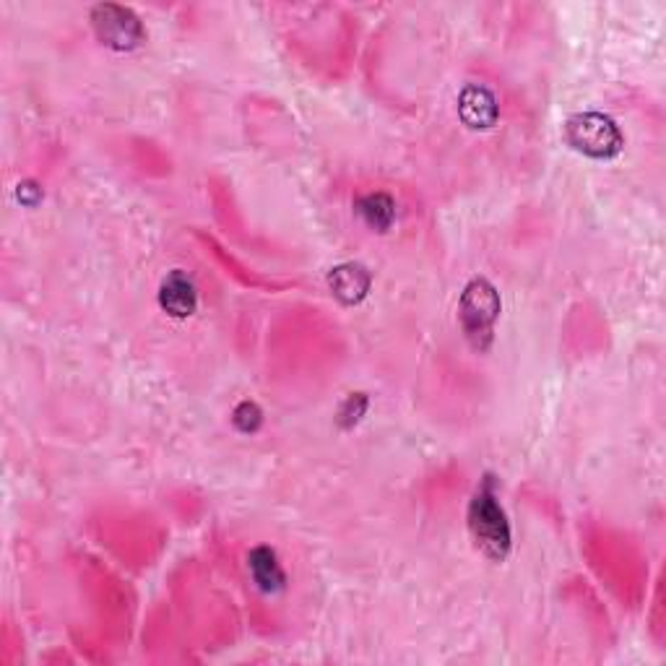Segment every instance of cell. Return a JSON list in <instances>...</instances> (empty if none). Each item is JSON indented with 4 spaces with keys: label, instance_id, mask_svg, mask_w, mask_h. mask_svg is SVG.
I'll return each instance as SVG.
<instances>
[{
    "label": "cell",
    "instance_id": "30bf717a",
    "mask_svg": "<svg viewBox=\"0 0 666 666\" xmlns=\"http://www.w3.org/2000/svg\"><path fill=\"white\" fill-rule=\"evenodd\" d=\"M367 407H370V398H367V394H362V390L349 394L347 398H344L336 423H339L341 430H351V427L362 423V417L367 415Z\"/></svg>",
    "mask_w": 666,
    "mask_h": 666
},
{
    "label": "cell",
    "instance_id": "8fae6325",
    "mask_svg": "<svg viewBox=\"0 0 666 666\" xmlns=\"http://www.w3.org/2000/svg\"><path fill=\"white\" fill-rule=\"evenodd\" d=\"M232 425L242 435L258 433L260 425H264V409H260L256 401H240L232 411Z\"/></svg>",
    "mask_w": 666,
    "mask_h": 666
},
{
    "label": "cell",
    "instance_id": "7a4b0ae2",
    "mask_svg": "<svg viewBox=\"0 0 666 666\" xmlns=\"http://www.w3.org/2000/svg\"><path fill=\"white\" fill-rule=\"evenodd\" d=\"M500 292L485 277H474L458 297V324L466 341L477 351H487L495 339V324L500 318Z\"/></svg>",
    "mask_w": 666,
    "mask_h": 666
},
{
    "label": "cell",
    "instance_id": "8992f818",
    "mask_svg": "<svg viewBox=\"0 0 666 666\" xmlns=\"http://www.w3.org/2000/svg\"><path fill=\"white\" fill-rule=\"evenodd\" d=\"M458 118L471 130H489L495 128L497 118H500V105H497V97L487 87L466 83L461 95H458Z\"/></svg>",
    "mask_w": 666,
    "mask_h": 666
},
{
    "label": "cell",
    "instance_id": "5b68a950",
    "mask_svg": "<svg viewBox=\"0 0 666 666\" xmlns=\"http://www.w3.org/2000/svg\"><path fill=\"white\" fill-rule=\"evenodd\" d=\"M157 302H159V308H162L167 316L175 318V320L190 318L198 308L196 281L190 279L182 269L170 271L162 279V285H159Z\"/></svg>",
    "mask_w": 666,
    "mask_h": 666
},
{
    "label": "cell",
    "instance_id": "ba28073f",
    "mask_svg": "<svg viewBox=\"0 0 666 666\" xmlns=\"http://www.w3.org/2000/svg\"><path fill=\"white\" fill-rule=\"evenodd\" d=\"M248 570L264 594H281L287 588V573L281 568L277 549L260 545L248 555Z\"/></svg>",
    "mask_w": 666,
    "mask_h": 666
},
{
    "label": "cell",
    "instance_id": "9c48e42d",
    "mask_svg": "<svg viewBox=\"0 0 666 666\" xmlns=\"http://www.w3.org/2000/svg\"><path fill=\"white\" fill-rule=\"evenodd\" d=\"M357 217L365 221L372 232H388L396 221V201L388 193H367L355 203Z\"/></svg>",
    "mask_w": 666,
    "mask_h": 666
},
{
    "label": "cell",
    "instance_id": "7c38bea8",
    "mask_svg": "<svg viewBox=\"0 0 666 666\" xmlns=\"http://www.w3.org/2000/svg\"><path fill=\"white\" fill-rule=\"evenodd\" d=\"M17 198L24 206H37L42 201V188L34 180H24L17 186Z\"/></svg>",
    "mask_w": 666,
    "mask_h": 666
},
{
    "label": "cell",
    "instance_id": "277c9868",
    "mask_svg": "<svg viewBox=\"0 0 666 666\" xmlns=\"http://www.w3.org/2000/svg\"><path fill=\"white\" fill-rule=\"evenodd\" d=\"M89 19L97 40L102 42L107 50L130 52L141 48L143 40H147V29H143L139 13L128 9V6L97 3L95 9H91Z\"/></svg>",
    "mask_w": 666,
    "mask_h": 666
},
{
    "label": "cell",
    "instance_id": "6da1fadb",
    "mask_svg": "<svg viewBox=\"0 0 666 666\" xmlns=\"http://www.w3.org/2000/svg\"><path fill=\"white\" fill-rule=\"evenodd\" d=\"M466 524L474 545L493 563H503L510 555L513 531L510 520L505 516L500 497H497V485L493 474H485L479 487L474 489L469 513H466Z\"/></svg>",
    "mask_w": 666,
    "mask_h": 666
},
{
    "label": "cell",
    "instance_id": "52a82bcc",
    "mask_svg": "<svg viewBox=\"0 0 666 666\" xmlns=\"http://www.w3.org/2000/svg\"><path fill=\"white\" fill-rule=\"evenodd\" d=\"M370 287H372L370 271H367L362 264H355V260L334 266V269L328 271V289H331L336 300L347 305V308L362 302L365 297L370 295Z\"/></svg>",
    "mask_w": 666,
    "mask_h": 666
},
{
    "label": "cell",
    "instance_id": "3957f363",
    "mask_svg": "<svg viewBox=\"0 0 666 666\" xmlns=\"http://www.w3.org/2000/svg\"><path fill=\"white\" fill-rule=\"evenodd\" d=\"M565 141L588 159H615L625 147L617 120L604 112H578L565 122Z\"/></svg>",
    "mask_w": 666,
    "mask_h": 666
}]
</instances>
